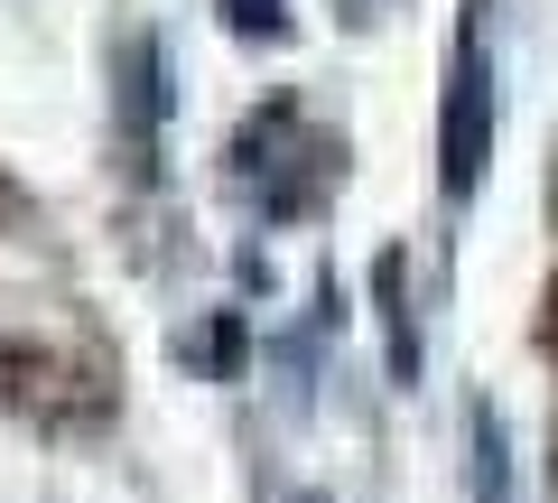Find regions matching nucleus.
Segmentation results:
<instances>
[{
	"mask_svg": "<svg viewBox=\"0 0 558 503\" xmlns=\"http://www.w3.org/2000/svg\"><path fill=\"white\" fill-rule=\"evenodd\" d=\"M484 0H465V28L447 47V112H438V187L465 205L484 187V149H494V75H484Z\"/></svg>",
	"mask_w": 558,
	"mask_h": 503,
	"instance_id": "nucleus-1",
	"label": "nucleus"
},
{
	"mask_svg": "<svg viewBox=\"0 0 558 503\" xmlns=\"http://www.w3.org/2000/svg\"><path fill=\"white\" fill-rule=\"evenodd\" d=\"M326 168H336V149H326V141H307L289 103H270V112H260L252 131L233 141V178L260 196V215H299V205L317 196V178H326Z\"/></svg>",
	"mask_w": 558,
	"mask_h": 503,
	"instance_id": "nucleus-2",
	"label": "nucleus"
},
{
	"mask_svg": "<svg viewBox=\"0 0 558 503\" xmlns=\"http://www.w3.org/2000/svg\"><path fill=\"white\" fill-rule=\"evenodd\" d=\"M475 503H512V457H502L494 410H475Z\"/></svg>",
	"mask_w": 558,
	"mask_h": 503,
	"instance_id": "nucleus-3",
	"label": "nucleus"
},
{
	"mask_svg": "<svg viewBox=\"0 0 558 503\" xmlns=\"http://www.w3.org/2000/svg\"><path fill=\"white\" fill-rule=\"evenodd\" d=\"M381 308H391V373L410 383L418 373V336H410V318H400V262H381Z\"/></svg>",
	"mask_w": 558,
	"mask_h": 503,
	"instance_id": "nucleus-4",
	"label": "nucleus"
},
{
	"mask_svg": "<svg viewBox=\"0 0 558 503\" xmlns=\"http://www.w3.org/2000/svg\"><path fill=\"white\" fill-rule=\"evenodd\" d=\"M223 20H233L242 38H252V28H260V38H279V28H289V20H279V0H223Z\"/></svg>",
	"mask_w": 558,
	"mask_h": 503,
	"instance_id": "nucleus-5",
	"label": "nucleus"
}]
</instances>
